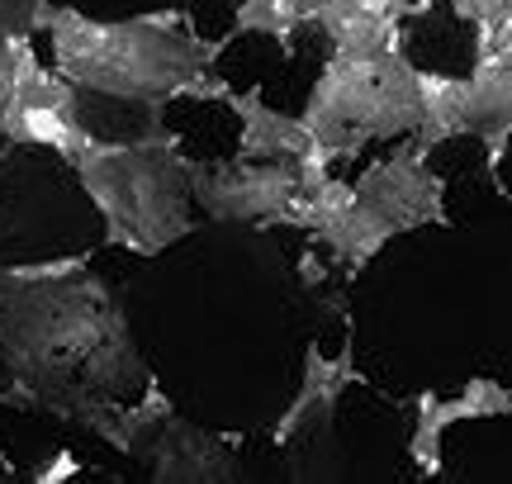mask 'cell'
<instances>
[{
  "label": "cell",
  "instance_id": "cell-11",
  "mask_svg": "<svg viewBox=\"0 0 512 484\" xmlns=\"http://www.w3.org/2000/svg\"><path fill=\"white\" fill-rule=\"evenodd\" d=\"M356 380H361V371H356L351 347L342 356H323L318 347H309V356H304V390H299V399L290 404V413L280 418L275 447L294 442V437L304 428H313V423H328L332 409H337V394L347 390V385H356Z\"/></svg>",
  "mask_w": 512,
  "mask_h": 484
},
{
  "label": "cell",
  "instance_id": "cell-12",
  "mask_svg": "<svg viewBox=\"0 0 512 484\" xmlns=\"http://www.w3.org/2000/svg\"><path fill=\"white\" fill-rule=\"evenodd\" d=\"M309 24L328 34L332 53H384L403 43V24L380 15L370 0H318L309 5Z\"/></svg>",
  "mask_w": 512,
  "mask_h": 484
},
{
  "label": "cell",
  "instance_id": "cell-17",
  "mask_svg": "<svg viewBox=\"0 0 512 484\" xmlns=\"http://www.w3.org/2000/svg\"><path fill=\"white\" fill-rule=\"evenodd\" d=\"M446 5H451L460 19H470L475 29H489V24H498V19L512 10V0H446Z\"/></svg>",
  "mask_w": 512,
  "mask_h": 484
},
{
  "label": "cell",
  "instance_id": "cell-6",
  "mask_svg": "<svg viewBox=\"0 0 512 484\" xmlns=\"http://www.w3.org/2000/svg\"><path fill=\"white\" fill-rule=\"evenodd\" d=\"M304 176L294 162H190V195L219 224H271L280 228L285 209L299 200Z\"/></svg>",
  "mask_w": 512,
  "mask_h": 484
},
{
  "label": "cell",
  "instance_id": "cell-7",
  "mask_svg": "<svg viewBox=\"0 0 512 484\" xmlns=\"http://www.w3.org/2000/svg\"><path fill=\"white\" fill-rule=\"evenodd\" d=\"M356 200L375 209L394 233L446 224V186L427 167V148H418V143L370 162L366 176L356 181Z\"/></svg>",
  "mask_w": 512,
  "mask_h": 484
},
{
  "label": "cell",
  "instance_id": "cell-5",
  "mask_svg": "<svg viewBox=\"0 0 512 484\" xmlns=\"http://www.w3.org/2000/svg\"><path fill=\"white\" fill-rule=\"evenodd\" d=\"M76 86L62 72H48L38 62L34 43L19 38L15 48V91H10V110H5V138L19 148H48L57 157L76 162L81 152L95 143V133L81 119V100Z\"/></svg>",
  "mask_w": 512,
  "mask_h": 484
},
{
  "label": "cell",
  "instance_id": "cell-2",
  "mask_svg": "<svg viewBox=\"0 0 512 484\" xmlns=\"http://www.w3.org/2000/svg\"><path fill=\"white\" fill-rule=\"evenodd\" d=\"M43 34L53 38L57 72L76 91L110 95L128 105H166V100H223L233 91L214 57L219 43L195 34L185 10L138 19H91L67 5H48Z\"/></svg>",
  "mask_w": 512,
  "mask_h": 484
},
{
  "label": "cell",
  "instance_id": "cell-9",
  "mask_svg": "<svg viewBox=\"0 0 512 484\" xmlns=\"http://www.w3.org/2000/svg\"><path fill=\"white\" fill-rule=\"evenodd\" d=\"M512 413V390L498 380H470L460 399H437V394H418V428L408 437V456L418 466L422 480L441 475V432L460 423V418H503Z\"/></svg>",
  "mask_w": 512,
  "mask_h": 484
},
{
  "label": "cell",
  "instance_id": "cell-8",
  "mask_svg": "<svg viewBox=\"0 0 512 484\" xmlns=\"http://www.w3.org/2000/svg\"><path fill=\"white\" fill-rule=\"evenodd\" d=\"M223 105L238 114L242 124V143L238 152L247 162H294V167H309V162H332L328 148H318V138L309 133L304 114H280L271 110L256 91H228Z\"/></svg>",
  "mask_w": 512,
  "mask_h": 484
},
{
  "label": "cell",
  "instance_id": "cell-3",
  "mask_svg": "<svg viewBox=\"0 0 512 484\" xmlns=\"http://www.w3.org/2000/svg\"><path fill=\"white\" fill-rule=\"evenodd\" d=\"M81 190L105 219V238L138 257H157L195 228L190 157L171 133H147L138 143H100L72 162Z\"/></svg>",
  "mask_w": 512,
  "mask_h": 484
},
{
  "label": "cell",
  "instance_id": "cell-4",
  "mask_svg": "<svg viewBox=\"0 0 512 484\" xmlns=\"http://www.w3.org/2000/svg\"><path fill=\"white\" fill-rule=\"evenodd\" d=\"M422 67L403 43L384 53H332L318 72L304 124L328 157H356L366 143L418 133L422 124Z\"/></svg>",
  "mask_w": 512,
  "mask_h": 484
},
{
  "label": "cell",
  "instance_id": "cell-16",
  "mask_svg": "<svg viewBox=\"0 0 512 484\" xmlns=\"http://www.w3.org/2000/svg\"><path fill=\"white\" fill-rule=\"evenodd\" d=\"M19 38L5 19H0V138H5V110H10V91H15V48Z\"/></svg>",
  "mask_w": 512,
  "mask_h": 484
},
{
  "label": "cell",
  "instance_id": "cell-15",
  "mask_svg": "<svg viewBox=\"0 0 512 484\" xmlns=\"http://www.w3.org/2000/svg\"><path fill=\"white\" fill-rule=\"evenodd\" d=\"M0 19L15 29V34L34 38L48 19V0H0Z\"/></svg>",
  "mask_w": 512,
  "mask_h": 484
},
{
  "label": "cell",
  "instance_id": "cell-14",
  "mask_svg": "<svg viewBox=\"0 0 512 484\" xmlns=\"http://www.w3.org/2000/svg\"><path fill=\"white\" fill-rule=\"evenodd\" d=\"M304 24H309L304 0H238V15H233L238 34H266L280 43H290Z\"/></svg>",
  "mask_w": 512,
  "mask_h": 484
},
{
  "label": "cell",
  "instance_id": "cell-13",
  "mask_svg": "<svg viewBox=\"0 0 512 484\" xmlns=\"http://www.w3.org/2000/svg\"><path fill=\"white\" fill-rule=\"evenodd\" d=\"M422 124L413 133L418 148H441L451 138H465V110H460V76L422 72Z\"/></svg>",
  "mask_w": 512,
  "mask_h": 484
},
{
  "label": "cell",
  "instance_id": "cell-1",
  "mask_svg": "<svg viewBox=\"0 0 512 484\" xmlns=\"http://www.w3.org/2000/svg\"><path fill=\"white\" fill-rule=\"evenodd\" d=\"M0 399L124 447V394L152 385L114 290L81 261L0 266Z\"/></svg>",
  "mask_w": 512,
  "mask_h": 484
},
{
  "label": "cell",
  "instance_id": "cell-10",
  "mask_svg": "<svg viewBox=\"0 0 512 484\" xmlns=\"http://www.w3.org/2000/svg\"><path fill=\"white\" fill-rule=\"evenodd\" d=\"M460 110H465V133L489 148V167L498 171L512 138V67L475 62V72L460 76Z\"/></svg>",
  "mask_w": 512,
  "mask_h": 484
}]
</instances>
